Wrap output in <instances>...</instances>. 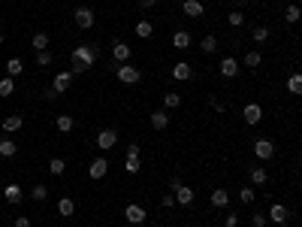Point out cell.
Listing matches in <instances>:
<instances>
[{"label":"cell","mask_w":302,"mask_h":227,"mask_svg":"<svg viewBox=\"0 0 302 227\" xmlns=\"http://www.w3.org/2000/svg\"><path fill=\"white\" fill-rule=\"evenodd\" d=\"M94 61H97V49H91V46H76L73 49V70L70 73H85L88 67H94Z\"/></svg>","instance_id":"1"},{"label":"cell","mask_w":302,"mask_h":227,"mask_svg":"<svg viewBox=\"0 0 302 227\" xmlns=\"http://www.w3.org/2000/svg\"><path fill=\"white\" fill-rule=\"evenodd\" d=\"M115 76H118V82H124V85H136V82H142V70H139V67H130V64H121V67L115 70Z\"/></svg>","instance_id":"2"},{"label":"cell","mask_w":302,"mask_h":227,"mask_svg":"<svg viewBox=\"0 0 302 227\" xmlns=\"http://www.w3.org/2000/svg\"><path fill=\"white\" fill-rule=\"evenodd\" d=\"M73 22H76V27H82V30H91L94 27V9L91 6H79L76 12H73Z\"/></svg>","instance_id":"3"},{"label":"cell","mask_w":302,"mask_h":227,"mask_svg":"<svg viewBox=\"0 0 302 227\" xmlns=\"http://www.w3.org/2000/svg\"><path fill=\"white\" fill-rule=\"evenodd\" d=\"M218 70H221V76H224V79H236V76H239V70H242V64H239V58L227 55V58H221Z\"/></svg>","instance_id":"4"},{"label":"cell","mask_w":302,"mask_h":227,"mask_svg":"<svg viewBox=\"0 0 302 227\" xmlns=\"http://www.w3.org/2000/svg\"><path fill=\"white\" fill-rule=\"evenodd\" d=\"M124 218H127V224H142L148 218V212H145V206H139V203H127L124 206Z\"/></svg>","instance_id":"5"},{"label":"cell","mask_w":302,"mask_h":227,"mask_svg":"<svg viewBox=\"0 0 302 227\" xmlns=\"http://www.w3.org/2000/svg\"><path fill=\"white\" fill-rule=\"evenodd\" d=\"M254 154H257V161H269L272 154H275V143L272 139H254Z\"/></svg>","instance_id":"6"},{"label":"cell","mask_w":302,"mask_h":227,"mask_svg":"<svg viewBox=\"0 0 302 227\" xmlns=\"http://www.w3.org/2000/svg\"><path fill=\"white\" fill-rule=\"evenodd\" d=\"M242 118H245V125H260V121H263V106H260V103H248V106L242 109Z\"/></svg>","instance_id":"7"},{"label":"cell","mask_w":302,"mask_h":227,"mask_svg":"<svg viewBox=\"0 0 302 227\" xmlns=\"http://www.w3.org/2000/svg\"><path fill=\"white\" fill-rule=\"evenodd\" d=\"M94 143H97L103 151H109V149H115V146H118V133H115L112 127H106V130H100V133H97Z\"/></svg>","instance_id":"8"},{"label":"cell","mask_w":302,"mask_h":227,"mask_svg":"<svg viewBox=\"0 0 302 227\" xmlns=\"http://www.w3.org/2000/svg\"><path fill=\"white\" fill-rule=\"evenodd\" d=\"M269 221H275V224H287L290 221V209L284 206V203H272L269 206V215H266Z\"/></svg>","instance_id":"9"},{"label":"cell","mask_w":302,"mask_h":227,"mask_svg":"<svg viewBox=\"0 0 302 227\" xmlns=\"http://www.w3.org/2000/svg\"><path fill=\"white\" fill-rule=\"evenodd\" d=\"M70 85H73V73H70V70H61V73L55 76V82H51V91L67 94V91H70Z\"/></svg>","instance_id":"10"},{"label":"cell","mask_w":302,"mask_h":227,"mask_svg":"<svg viewBox=\"0 0 302 227\" xmlns=\"http://www.w3.org/2000/svg\"><path fill=\"white\" fill-rule=\"evenodd\" d=\"M88 173H91V179H94V182L106 179V173H109V161H106V158H94V161H91V167H88Z\"/></svg>","instance_id":"11"},{"label":"cell","mask_w":302,"mask_h":227,"mask_svg":"<svg viewBox=\"0 0 302 227\" xmlns=\"http://www.w3.org/2000/svg\"><path fill=\"white\" fill-rule=\"evenodd\" d=\"M172 194H175V206H193V197H197V191L187 188V185H182V188H175Z\"/></svg>","instance_id":"12"},{"label":"cell","mask_w":302,"mask_h":227,"mask_svg":"<svg viewBox=\"0 0 302 227\" xmlns=\"http://www.w3.org/2000/svg\"><path fill=\"white\" fill-rule=\"evenodd\" d=\"M112 61H118V64H127V61H130V46L124 43V40H115V43H112Z\"/></svg>","instance_id":"13"},{"label":"cell","mask_w":302,"mask_h":227,"mask_svg":"<svg viewBox=\"0 0 302 227\" xmlns=\"http://www.w3.org/2000/svg\"><path fill=\"white\" fill-rule=\"evenodd\" d=\"M182 12L187 15V19H203V15H206V6L200 3V0H185V3H182Z\"/></svg>","instance_id":"14"},{"label":"cell","mask_w":302,"mask_h":227,"mask_svg":"<svg viewBox=\"0 0 302 227\" xmlns=\"http://www.w3.org/2000/svg\"><path fill=\"white\" fill-rule=\"evenodd\" d=\"M3 200H6V203H12V206H19V203L24 200V191L15 185V182H9V185L3 188Z\"/></svg>","instance_id":"15"},{"label":"cell","mask_w":302,"mask_h":227,"mask_svg":"<svg viewBox=\"0 0 302 227\" xmlns=\"http://www.w3.org/2000/svg\"><path fill=\"white\" fill-rule=\"evenodd\" d=\"M193 76V67L187 61H179V64H172V79H179V82H187Z\"/></svg>","instance_id":"16"},{"label":"cell","mask_w":302,"mask_h":227,"mask_svg":"<svg viewBox=\"0 0 302 227\" xmlns=\"http://www.w3.org/2000/svg\"><path fill=\"white\" fill-rule=\"evenodd\" d=\"M148 121H151L154 130H166V127H169V115H166V109H154Z\"/></svg>","instance_id":"17"},{"label":"cell","mask_w":302,"mask_h":227,"mask_svg":"<svg viewBox=\"0 0 302 227\" xmlns=\"http://www.w3.org/2000/svg\"><path fill=\"white\" fill-rule=\"evenodd\" d=\"M190 43H193V37H190V33H187V30H175V33H172V46H175V49H179V51H185V49H190Z\"/></svg>","instance_id":"18"},{"label":"cell","mask_w":302,"mask_h":227,"mask_svg":"<svg viewBox=\"0 0 302 227\" xmlns=\"http://www.w3.org/2000/svg\"><path fill=\"white\" fill-rule=\"evenodd\" d=\"M227 203H230V191L227 188H215V191H211V206H215V209H227Z\"/></svg>","instance_id":"19"},{"label":"cell","mask_w":302,"mask_h":227,"mask_svg":"<svg viewBox=\"0 0 302 227\" xmlns=\"http://www.w3.org/2000/svg\"><path fill=\"white\" fill-rule=\"evenodd\" d=\"M22 127H24V118H22L19 112L3 118V130H6V133H15V130H22Z\"/></svg>","instance_id":"20"},{"label":"cell","mask_w":302,"mask_h":227,"mask_svg":"<svg viewBox=\"0 0 302 227\" xmlns=\"http://www.w3.org/2000/svg\"><path fill=\"white\" fill-rule=\"evenodd\" d=\"M248 176H251V185H266L269 182V173H266V167H251V173H248Z\"/></svg>","instance_id":"21"},{"label":"cell","mask_w":302,"mask_h":227,"mask_svg":"<svg viewBox=\"0 0 302 227\" xmlns=\"http://www.w3.org/2000/svg\"><path fill=\"white\" fill-rule=\"evenodd\" d=\"M151 33H154V25H151L148 19H139V22H136V37H139V40H148Z\"/></svg>","instance_id":"22"},{"label":"cell","mask_w":302,"mask_h":227,"mask_svg":"<svg viewBox=\"0 0 302 227\" xmlns=\"http://www.w3.org/2000/svg\"><path fill=\"white\" fill-rule=\"evenodd\" d=\"M269 37H272V30L266 27V25H257V27L251 30V40H254V43H260V46H263V43H269Z\"/></svg>","instance_id":"23"},{"label":"cell","mask_w":302,"mask_h":227,"mask_svg":"<svg viewBox=\"0 0 302 227\" xmlns=\"http://www.w3.org/2000/svg\"><path fill=\"white\" fill-rule=\"evenodd\" d=\"M182 106V94L179 91H163V109H179Z\"/></svg>","instance_id":"24"},{"label":"cell","mask_w":302,"mask_h":227,"mask_svg":"<svg viewBox=\"0 0 302 227\" xmlns=\"http://www.w3.org/2000/svg\"><path fill=\"white\" fill-rule=\"evenodd\" d=\"M55 127H58L61 133H70V130L76 127V118H73V115H58V118H55Z\"/></svg>","instance_id":"25"},{"label":"cell","mask_w":302,"mask_h":227,"mask_svg":"<svg viewBox=\"0 0 302 227\" xmlns=\"http://www.w3.org/2000/svg\"><path fill=\"white\" fill-rule=\"evenodd\" d=\"M58 215H64V218L76 215V203L70 200V197H61V200H58Z\"/></svg>","instance_id":"26"},{"label":"cell","mask_w":302,"mask_h":227,"mask_svg":"<svg viewBox=\"0 0 302 227\" xmlns=\"http://www.w3.org/2000/svg\"><path fill=\"white\" fill-rule=\"evenodd\" d=\"M6 73H9V79L22 76V73H24V64H22V58H9V61H6Z\"/></svg>","instance_id":"27"},{"label":"cell","mask_w":302,"mask_h":227,"mask_svg":"<svg viewBox=\"0 0 302 227\" xmlns=\"http://www.w3.org/2000/svg\"><path fill=\"white\" fill-rule=\"evenodd\" d=\"M218 37H215V33H206V37H203V43H200V49L206 51V55H211V51H218Z\"/></svg>","instance_id":"28"},{"label":"cell","mask_w":302,"mask_h":227,"mask_svg":"<svg viewBox=\"0 0 302 227\" xmlns=\"http://www.w3.org/2000/svg\"><path fill=\"white\" fill-rule=\"evenodd\" d=\"M30 46L37 49V51H46V49H48V33H43V30L33 33V37H30Z\"/></svg>","instance_id":"29"},{"label":"cell","mask_w":302,"mask_h":227,"mask_svg":"<svg viewBox=\"0 0 302 227\" xmlns=\"http://www.w3.org/2000/svg\"><path fill=\"white\" fill-rule=\"evenodd\" d=\"M287 91L296 97V94H302V76L299 73H290V79H287Z\"/></svg>","instance_id":"30"},{"label":"cell","mask_w":302,"mask_h":227,"mask_svg":"<svg viewBox=\"0 0 302 227\" xmlns=\"http://www.w3.org/2000/svg\"><path fill=\"white\" fill-rule=\"evenodd\" d=\"M15 151H19V146H15L12 139H0V158H12Z\"/></svg>","instance_id":"31"},{"label":"cell","mask_w":302,"mask_h":227,"mask_svg":"<svg viewBox=\"0 0 302 227\" xmlns=\"http://www.w3.org/2000/svg\"><path fill=\"white\" fill-rule=\"evenodd\" d=\"M64 170H67V161H64V158H51V161H48V173H51V176H64Z\"/></svg>","instance_id":"32"},{"label":"cell","mask_w":302,"mask_h":227,"mask_svg":"<svg viewBox=\"0 0 302 227\" xmlns=\"http://www.w3.org/2000/svg\"><path fill=\"white\" fill-rule=\"evenodd\" d=\"M260 61H263V58H260V51H257V49H251V51L245 55V61H242V64H245V67H251V70H257V67H260Z\"/></svg>","instance_id":"33"},{"label":"cell","mask_w":302,"mask_h":227,"mask_svg":"<svg viewBox=\"0 0 302 227\" xmlns=\"http://www.w3.org/2000/svg\"><path fill=\"white\" fill-rule=\"evenodd\" d=\"M227 22H230V27H242V25H245V12H242V9H233V12L227 15Z\"/></svg>","instance_id":"34"},{"label":"cell","mask_w":302,"mask_h":227,"mask_svg":"<svg viewBox=\"0 0 302 227\" xmlns=\"http://www.w3.org/2000/svg\"><path fill=\"white\" fill-rule=\"evenodd\" d=\"M46 197H48V188H46V185H33V188H30V200L43 203Z\"/></svg>","instance_id":"35"},{"label":"cell","mask_w":302,"mask_h":227,"mask_svg":"<svg viewBox=\"0 0 302 227\" xmlns=\"http://www.w3.org/2000/svg\"><path fill=\"white\" fill-rule=\"evenodd\" d=\"M139 158H133V154H127V158H124V170H127L130 173V176H136V173H139Z\"/></svg>","instance_id":"36"},{"label":"cell","mask_w":302,"mask_h":227,"mask_svg":"<svg viewBox=\"0 0 302 227\" xmlns=\"http://www.w3.org/2000/svg\"><path fill=\"white\" fill-rule=\"evenodd\" d=\"M12 91H15V79H9V76L0 79V97H9Z\"/></svg>","instance_id":"37"},{"label":"cell","mask_w":302,"mask_h":227,"mask_svg":"<svg viewBox=\"0 0 302 227\" xmlns=\"http://www.w3.org/2000/svg\"><path fill=\"white\" fill-rule=\"evenodd\" d=\"M284 22H287V25H296V22H299V6H296V3L284 9Z\"/></svg>","instance_id":"38"},{"label":"cell","mask_w":302,"mask_h":227,"mask_svg":"<svg viewBox=\"0 0 302 227\" xmlns=\"http://www.w3.org/2000/svg\"><path fill=\"white\" fill-rule=\"evenodd\" d=\"M254 197H257V191H254V188H242V191H239V200H242L245 206H251V203H254Z\"/></svg>","instance_id":"39"},{"label":"cell","mask_w":302,"mask_h":227,"mask_svg":"<svg viewBox=\"0 0 302 227\" xmlns=\"http://www.w3.org/2000/svg\"><path fill=\"white\" fill-rule=\"evenodd\" d=\"M51 61H55V55H51L48 49H46V51H37V67H48Z\"/></svg>","instance_id":"40"},{"label":"cell","mask_w":302,"mask_h":227,"mask_svg":"<svg viewBox=\"0 0 302 227\" xmlns=\"http://www.w3.org/2000/svg\"><path fill=\"white\" fill-rule=\"evenodd\" d=\"M161 206L163 209H175V194H172V191H166V194L161 197Z\"/></svg>","instance_id":"41"},{"label":"cell","mask_w":302,"mask_h":227,"mask_svg":"<svg viewBox=\"0 0 302 227\" xmlns=\"http://www.w3.org/2000/svg\"><path fill=\"white\" fill-rule=\"evenodd\" d=\"M251 224H254V227H266V224H269V218H266L263 212H254V215H251Z\"/></svg>","instance_id":"42"},{"label":"cell","mask_w":302,"mask_h":227,"mask_svg":"<svg viewBox=\"0 0 302 227\" xmlns=\"http://www.w3.org/2000/svg\"><path fill=\"white\" fill-rule=\"evenodd\" d=\"M224 227H239V215H236V212H230V215L224 218Z\"/></svg>","instance_id":"43"},{"label":"cell","mask_w":302,"mask_h":227,"mask_svg":"<svg viewBox=\"0 0 302 227\" xmlns=\"http://www.w3.org/2000/svg\"><path fill=\"white\" fill-rule=\"evenodd\" d=\"M209 106H211V109H215V112H224V103H221V100H218L215 94H211V97H209Z\"/></svg>","instance_id":"44"},{"label":"cell","mask_w":302,"mask_h":227,"mask_svg":"<svg viewBox=\"0 0 302 227\" xmlns=\"http://www.w3.org/2000/svg\"><path fill=\"white\" fill-rule=\"evenodd\" d=\"M157 0H139V9H154Z\"/></svg>","instance_id":"45"},{"label":"cell","mask_w":302,"mask_h":227,"mask_svg":"<svg viewBox=\"0 0 302 227\" xmlns=\"http://www.w3.org/2000/svg\"><path fill=\"white\" fill-rule=\"evenodd\" d=\"M15 227H30V218H27V215H19V218H15Z\"/></svg>","instance_id":"46"},{"label":"cell","mask_w":302,"mask_h":227,"mask_svg":"<svg viewBox=\"0 0 302 227\" xmlns=\"http://www.w3.org/2000/svg\"><path fill=\"white\" fill-rule=\"evenodd\" d=\"M182 185H185V182H182L179 176H172V179H169V191H175V188H182Z\"/></svg>","instance_id":"47"},{"label":"cell","mask_w":302,"mask_h":227,"mask_svg":"<svg viewBox=\"0 0 302 227\" xmlns=\"http://www.w3.org/2000/svg\"><path fill=\"white\" fill-rule=\"evenodd\" d=\"M127 154H133V158H139V143H130V146H127Z\"/></svg>","instance_id":"48"},{"label":"cell","mask_w":302,"mask_h":227,"mask_svg":"<svg viewBox=\"0 0 302 227\" xmlns=\"http://www.w3.org/2000/svg\"><path fill=\"white\" fill-rule=\"evenodd\" d=\"M0 46H3V33H0Z\"/></svg>","instance_id":"49"},{"label":"cell","mask_w":302,"mask_h":227,"mask_svg":"<svg viewBox=\"0 0 302 227\" xmlns=\"http://www.w3.org/2000/svg\"><path fill=\"white\" fill-rule=\"evenodd\" d=\"M257 3H260V0H257Z\"/></svg>","instance_id":"50"}]
</instances>
